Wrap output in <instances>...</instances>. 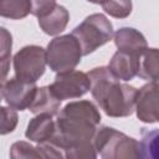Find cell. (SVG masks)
Returning a JSON list of instances; mask_svg holds the SVG:
<instances>
[{
    "label": "cell",
    "instance_id": "6da1fadb",
    "mask_svg": "<svg viewBox=\"0 0 159 159\" xmlns=\"http://www.w3.org/2000/svg\"><path fill=\"white\" fill-rule=\"evenodd\" d=\"M101 113L91 101H75L67 103L57 114L56 130L51 142L67 149L82 142L93 140Z\"/></svg>",
    "mask_w": 159,
    "mask_h": 159
},
{
    "label": "cell",
    "instance_id": "7a4b0ae2",
    "mask_svg": "<svg viewBox=\"0 0 159 159\" xmlns=\"http://www.w3.org/2000/svg\"><path fill=\"white\" fill-rule=\"evenodd\" d=\"M91 93L103 112L114 118L128 117L135 111L138 89L116 78L108 67L101 66L88 73Z\"/></svg>",
    "mask_w": 159,
    "mask_h": 159
},
{
    "label": "cell",
    "instance_id": "3957f363",
    "mask_svg": "<svg viewBox=\"0 0 159 159\" xmlns=\"http://www.w3.org/2000/svg\"><path fill=\"white\" fill-rule=\"evenodd\" d=\"M93 144L102 159H140V143L112 127L98 128Z\"/></svg>",
    "mask_w": 159,
    "mask_h": 159
},
{
    "label": "cell",
    "instance_id": "277c9868",
    "mask_svg": "<svg viewBox=\"0 0 159 159\" xmlns=\"http://www.w3.org/2000/svg\"><path fill=\"white\" fill-rule=\"evenodd\" d=\"M71 35L78 41L83 56H87L112 40L114 31L112 22L103 14H92L76 26Z\"/></svg>",
    "mask_w": 159,
    "mask_h": 159
},
{
    "label": "cell",
    "instance_id": "5b68a950",
    "mask_svg": "<svg viewBox=\"0 0 159 159\" xmlns=\"http://www.w3.org/2000/svg\"><path fill=\"white\" fill-rule=\"evenodd\" d=\"M46 56L50 70L57 73H65L75 71L83 53L76 37L68 34L51 40L46 48Z\"/></svg>",
    "mask_w": 159,
    "mask_h": 159
},
{
    "label": "cell",
    "instance_id": "8992f818",
    "mask_svg": "<svg viewBox=\"0 0 159 159\" xmlns=\"http://www.w3.org/2000/svg\"><path fill=\"white\" fill-rule=\"evenodd\" d=\"M12 65L16 78L24 82L36 83L46 70V50L37 45L24 46L15 53Z\"/></svg>",
    "mask_w": 159,
    "mask_h": 159
},
{
    "label": "cell",
    "instance_id": "52a82bcc",
    "mask_svg": "<svg viewBox=\"0 0 159 159\" xmlns=\"http://www.w3.org/2000/svg\"><path fill=\"white\" fill-rule=\"evenodd\" d=\"M31 14L39 19L40 29L50 36L61 34L66 29L70 20V14L66 7L53 0L32 1Z\"/></svg>",
    "mask_w": 159,
    "mask_h": 159
},
{
    "label": "cell",
    "instance_id": "ba28073f",
    "mask_svg": "<svg viewBox=\"0 0 159 159\" xmlns=\"http://www.w3.org/2000/svg\"><path fill=\"white\" fill-rule=\"evenodd\" d=\"M48 87L60 101L75 99L91 91V81L87 73L75 70L71 72L57 73L55 81Z\"/></svg>",
    "mask_w": 159,
    "mask_h": 159
},
{
    "label": "cell",
    "instance_id": "9c48e42d",
    "mask_svg": "<svg viewBox=\"0 0 159 159\" xmlns=\"http://www.w3.org/2000/svg\"><path fill=\"white\" fill-rule=\"evenodd\" d=\"M39 87L36 83L24 82L16 77L1 82V96L9 107L15 111H24L30 108Z\"/></svg>",
    "mask_w": 159,
    "mask_h": 159
},
{
    "label": "cell",
    "instance_id": "30bf717a",
    "mask_svg": "<svg viewBox=\"0 0 159 159\" xmlns=\"http://www.w3.org/2000/svg\"><path fill=\"white\" fill-rule=\"evenodd\" d=\"M135 112L138 119L144 123L159 120V82H149L138 89Z\"/></svg>",
    "mask_w": 159,
    "mask_h": 159
},
{
    "label": "cell",
    "instance_id": "8fae6325",
    "mask_svg": "<svg viewBox=\"0 0 159 159\" xmlns=\"http://www.w3.org/2000/svg\"><path fill=\"white\" fill-rule=\"evenodd\" d=\"M114 45L118 51H123L138 57L148 48L144 35L133 27H122L114 34Z\"/></svg>",
    "mask_w": 159,
    "mask_h": 159
},
{
    "label": "cell",
    "instance_id": "7c38bea8",
    "mask_svg": "<svg viewBox=\"0 0 159 159\" xmlns=\"http://www.w3.org/2000/svg\"><path fill=\"white\" fill-rule=\"evenodd\" d=\"M139 63L140 57L117 50L107 67L109 68L112 75L119 81H130L135 76H138Z\"/></svg>",
    "mask_w": 159,
    "mask_h": 159
},
{
    "label": "cell",
    "instance_id": "4fadbf2b",
    "mask_svg": "<svg viewBox=\"0 0 159 159\" xmlns=\"http://www.w3.org/2000/svg\"><path fill=\"white\" fill-rule=\"evenodd\" d=\"M56 130V120L50 114H37L27 123L25 135L27 139L36 142L37 144L50 140Z\"/></svg>",
    "mask_w": 159,
    "mask_h": 159
},
{
    "label": "cell",
    "instance_id": "5bb4252c",
    "mask_svg": "<svg viewBox=\"0 0 159 159\" xmlns=\"http://www.w3.org/2000/svg\"><path fill=\"white\" fill-rule=\"evenodd\" d=\"M61 102L50 89L48 86H43L40 87L37 89V93L35 96V99L32 102V104L30 106L29 111L34 114H50V116H55L58 114L60 107H61Z\"/></svg>",
    "mask_w": 159,
    "mask_h": 159
},
{
    "label": "cell",
    "instance_id": "9a60e30c",
    "mask_svg": "<svg viewBox=\"0 0 159 159\" xmlns=\"http://www.w3.org/2000/svg\"><path fill=\"white\" fill-rule=\"evenodd\" d=\"M138 76L142 80L159 82V48H147L143 52Z\"/></svg>",
    "mask_w": 159,
    "mask_h": 159
},
{
    "label": "cell",
    "instance_id": "2e32d148",
    "mask_svg": "<svg viewBox=\"0 0 159 159\" xmlns=\"http://www.w3.org/2000/svg\"><path fill=\"white\" fill-rule=\"evenodd\" d=\"M140 159H159V129H142Z\"/></svg>",
    "mask_w": 159,
    "mask_h": 159
},
{
    "label": "cell",
    "instance_id": "e0dca14e",
    "mask_svg": "<svg viewBox=\"0 0 159 159\" xmlns=\"http://www.w3.org/2000/svg\"><path fill=\"white\" fill-rule=\"evenodd\" d=\"M32 1L29 0H1L0 15L2 17L20 20L31 12Z\"/></svg>",
    "mask_w": 159,
    "mask_h": 159
},
{
    "label": "cell",
    "instance_id": "ac0fdd59",
    "mask_svg": "<svg viewBox=\"0 0 159 159\" xmlns=\"http://www.w3.org/2000/svg\"><path fill=\"white\" fill-rule=\"evenodd\" d=\"M0 36H1V82H4L6 80L5 77L9 72V66H10L12 37L11 34L5 27L0 29Z\"/></svg>",
    "mask_w": 159,
    "mask_h": 159
},
{
    "label": "cell",
    "instance_id": "d6986e66",
    "mask_svg": "<svg viewBox=\"0 0 159 159\" xmlns=\"http://www.w3.org/2000/svg\"><path fill=\"white\" fill-rule=\"evenodd\" d=\"M10 159H43L39 149L32 147L30 143L19 140L15 142L10 148Z\"/></svg>",
    "mask_w": 159,
    "mask_h": 159
},
{
    "label": "cell",
    "instance_id": "ffe728a7",
    "mask_svg": "<svg viewBox=\"0 0 159 159\" xmlns=\"http://www.w3.org/2000/svg\"><path fill=\"white\" fill-rule=\"evenodd\" d=\"M66 159H97L93 140L82 142L66 149Z\"/></svg>",
    "mask_w": 159,
    "mask_h": 159
},
{
    "label": "cell",
    "instance_id": "44dd1931",
    "mask_svg": "<svg viewBox=\"0 0 159 159\" xmlns=\"http://www.w3.org/2000/svg\"><path fill=\"white\" fill-rule=\"evenodd\" d=\"M103 10L113 17L124 19L132 12V2L130 1H104L99 4Z\"/></svg>",
    "mask_w": 159,
    "mask_h": 159
},
{
    "label": "cell",
    "instance_id": "7402d4cb",
    "mask_svg": "<svg viewBox=\"0 0 159 159\" xmlns=\"http://www.w3.org/2000/svg\"><path fill=\"white\" fill-rule=\"evenodd\" d=\"M37 149L43 159H66V149L51 140L37 144Z\"/></svg>",
    "mask_w": 159,
    "mask_h": 159
},
{
    "label": "cell",
    "instance_id": "603a6c76",
    "mask_svg": "<svg viewBox=\"0 0 159 159\" xmlns=\"http://www.w3.org/2000/svg\"><path fill=\"white\" fill-rule=\"evenodd\" d=\"M17 124V113L11 107H1V130L2 135L14 132Z\"/></svg>",
    "mask_w": 159,
    "mask_h": 159
},
{
    "label": "cell",
    "instance_id": "cb8c5ba5",
    "mask_svg": "<svg viewBox=\"0 0 159 159\" xmlns=\"http://www.w3.org/2000/svg\"><path fill=\"white\" fill-rule=\"evenodd\" d=\"M158 122H159V120H158Z\"/></svg>",
    "mask_w": 159,
    "mask_h": 159
}]
</instances>
